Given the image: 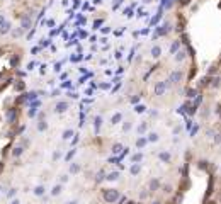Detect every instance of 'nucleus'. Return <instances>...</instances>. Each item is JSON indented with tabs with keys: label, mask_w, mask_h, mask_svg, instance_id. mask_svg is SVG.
Wrapping results in <instances>:
<instances>
[{
	"label": "nucleus",
	"mask_w": 221,
	"mask_h": 204,
	"mask_svg": "<svg viewBox=\"0 0 221 204\" xmlns=\"http://www.w3.org/2000/svg\"><path fill=\"white\" fill-rule=\"evenodd\" d=\"M104 199H106V203H116L119 199V190L117 189H106L104 190Z\"/></svg>",
	"instance_id": "obj_1"
},
{
	"label": "nucleus",
	"mask_w": 221,
	"mask_h": 204,
	"mask_svg": "<svg viewBox=\"0 0 221 204\" xmlns=\"http://www.w3.org/2000/svg\"><path fill=\"white\" fill-rule=\"evenodd\" d=\"M68 109V104L66 102H58L56 104V112H65Z\"/></svg>",
	"instance_id": "obj_2"
},
{
	"label": "nucleus",
	"mask_w": 221,
	"mask_h": 204,
	"mask_svg": "<svg viewBox=\"0 0 221 204\" xmlns=\"http://www.w3.org/2000/svg\"><path fill=\"white\" fill-rule=\"evenodd\" d=\"M121 119H123V114H121V112H117V114H114V116H112L110 123H112V124H119V123H121Z\"/></svg>",
	"instance_id": "obj_3"
},
{
	"label": "nucleus",
	"mask_w": 221,
	"mask_h": 204,
	"mask_svg": "<svg viewBox=\"0 0 221 204\" xmlns=\"http://www.w3.org/2000/svg\"><path fill=\"white\" fill-rule=\"evenodd\" d=\"M7 119H9V123H16V109H10L7 112Z\"/></svg>",
	"instance_id": "obj_4"
},
{
	"label": "nucleus",
	"mask_w": 221,
	"mask_h": 204,
	"mask_svg": "<svg viewBox=\"0 0 221 204\" xmlns=\"http://www.w3.org/2000/svg\"><path fill=\"white\" fill-rule=\"evenodd\" d=\"M163 92H165V83H158V85L155 87V94H157V95H162Z\"/></svg>",
	"instance_id": "obj_5"
},
{
	"label": "nucleus",
	"mask_w": 221,
	"mask_h": 204,
	"mask_svg": "<svg viewBox=\"0 0 221 204\" xmlns=\"http://www.w3.org/2000/svg\"><path fill=\"white\" fill-rule=\"evenodd\" d=\"M9 29H10V24H9V22H3V24L0 26V33H2V34H7Z\"/></svg>",
	"instance_id": "obj_6"
},
{
	"label": "nucleus",
	"mask_w": 221,
	"mask_h": 204,
	"mask_svg": "<svg viewBox=\"0 0 221 204\" xmlns=\"http://www.w3.org/2000/svg\"><path fill=\"white\" fill-rule=\"evenodd\" d=\"M162 55V49L158 48V46H155V48H151V56L153 58H158V56Z\"/></svg>",
	"instance_id": "obj_7"
},
{
	"label": "nucleus",
	"mask_w": 221,
	"mask_h": 204,
	"mask_svg": "<svg viewBox=\"0 0 221 204\" xmlns=\"http://www.w3.org/2000/svg\"><path fill=\"white\" fill-rule=\"evenodd\" d=\"M158 187H160V182H158L157 179H153V180L150 182V190H157Z\"/></svg>",
	"instance_id": "obj_8"
},
{
	"label": "nucleus",
	"mask_w": 221,
	"mask_h": 204,
	"mask_svg": "<svg viewBox=\"0 0 221 204\" xmlns=\"http://www.w3.org/2000/svg\"><path fill=\"white\" fill-rule=\"evenodd\" d=\"M22 151H24V150H22V146H16V148H14V151H12V155L17 158V157H20V155H22Z\"/></svg>",
	"instance_id": "obj_9"
},
{
	"label": "nucleus",
	"mask_w": 221,
	"mask_h": 204,
	"mask_svg": "<svg viewBox=\"0 0 221 204\" xmlns=\"http://www.w3.org/2000/svg\"><path fill=\"white\" fill-rule=\"evenodd\" d=\"M170 78H172V82H179V80L182 78V73H180V72H175V73H172Z\"/></svg>",
	"instance_id": "obj_10"
},
{
	"label": "nucleus",
	"mask_w": 221,
	"mask_h": 204,
	"mask_svg": "<svg viewBox=\"0 0 221 204\" xmlns=\"http://www.w3.org/2000/svg\"><path fill=\"white\" fill-rule=\"evenodd\" d=\"M29 26H31V19L29 17L22 19V29H29Z\"/></svg>",
	"instance_id": "obj_11"
},
{
	"label": "nucleus",
	"mask_w": 221,
	"mask_h": 204,
	"mask_svg": "<svg viewBox=\"0 0 221 204\" xmlns=\"http://www.w3.org/2000/svg\"><path fill=\"white\" fill-rule=\"evenodd\" d=\"M106 179H107V180H117V179H119V174H117V172H112V174H109Z\"/></svg>",
	"instance_id": "obj_12"
},
{
	"label": "nucleus",
	"mask_w": 221,
	"mask_h": 204,
	"mask_svg": "<svg viewBox=\"0 0 221 204\" xmlns=\"http://www.w3.org/2000/svg\"><path fill=\"white\" fill-rule=\"evenodd\" d=\"M145 145H146V138H140V140L136 141V146H138V148H143Z\"/></svg>",
	"instance_id": "obj_13"
},
{
	"label": "nucleus",
	"mask_w": 221,
	"mask_h": 204,
	"mask_svg": "<svg viewBox=\"0 0 221 204\" xmlns=\"http://www.w3.org/2000/svg\"><path fill=\"white\" fill-rule=\"evenodd\" d=\"M34 194H36V196H43V194H44V187L37 186L36 189H34Z\"/></svg>",
	"instance_id": "obj_14"
},
{
	"label": "nucleus",
	"mask_w": 221,
	"mask_h": 204,
	"mask_svg": "<svg viewBox=\"0 0 221 204\" xmlns=\"http://www.w3.org/2000/svg\"><path fill=\"white\" fill-rule=\"evenodd\" d=\"M60 192H61V186H55L53 190H51V196H58Z\"/></svg>",
	"instance_id": "obj_15"
},
{
	"label": "nucleus",
	"mask_w": 221,
	"mask_h": 204,
	"mask_svg": "<svg viewBox=\"0 0 221 204\" xmlns=\"http://www.w3.org/2000/svg\"><path fill=\"white\" fill-rule=\"evenodd\" d=\"M179 46H180V44H179V41H175V43H174V44H172V48H170V53H172V55H174V53H175V51H177V49H179Z\"/></svg>",
	"instance_id": "obj_16"
},
{
	"label": "nucleus",
	"mask_w": 221,
	"mask_h": 204,
	"mask_svg": "<svg viewBox=\"0 0 221 204\" xmlns=\"http://www.w3.org/2000/svg\"><path fill=\"white\" fill-rule=\"evenodd\" d=\"M141 158H143V155H141V153H136V155H133V157H131V160H133L134 163H136V162H140Z\"/></svg>",
	"instance_id": "obj_17"
},
{
	"label": "nucleus",
	"mask_w": 221,
	"mask_h": 204,
	"mask_svg": "<svg viewBox=\"0 0 221 204\" xmlns=\"http://www.w3.org/2000/svg\"><path fill=\"white\" fill-rule=\"evenodd\" d=\"M73 134V131L72 129H66L65 133H63V140H70V136Z\"/></svg>",
	"instance_id": "obj_18"
},
{
	"label": "nucleus",
	"mask_w": 221,
	"mask_h": 204,
	"mask_svg": "<svg viewBox=\"0 0 221 204\" xmlns=\"http://www.w3.org/2000/svg\"><path fill=\"white\" fill-rule=\"evenodd\" d=\"M78 170H80V165H78V163H73V165L70 167V172H72V174H77Z\"/></svg>",
	"instance_id": "obj_19"
},
{
	"label": "nucleus",
	"mask_w": 221,
	"mask_h": 204,
	"mask_svg": "<svg viewBox=\"0 0 221 204\" xmlns=\"http://www.w3.org/2000/svg\"><path fill=\"white\" fill-rule=\"evenodd\" d=\"M160 160L168 162V160H170V155H168V153H160Z\"/></svg>",
	"instance_id": "obj_20"
},
{
	"label": "nucleus",
	"mask_w": 221,
	"mask_h": 204,
	"mask_svg": "<svg viewBox=\"0 0 221 204\" xmlns=\"http://www.w3.org/2000/svg\"><path fill=\"white\" fill-rule=\"evenodd\" d=\"M131 174H133V175L140 174V165H133V167H131Z\"/></svg>",
	"instance_id": "obj_21"
},
{
	"label": "nucleus",
	"mask_w": 221,
	"mask_h": 204,
	"mask_svg": "<svg viewBox=\"0 0 221 204\" xmlns=\"http://www.w3.org/2000/svg\"><path fill=\"white\" fill-rule=\"evenodd\" d=\"M184 58H185V53H184V51H179V53H177V58H175V60H177V61H182Z\"/></svg>",
	"instance_id": "obj_22"
},
{
	"label": "nucleus",
	"mask_w": 221,
	"mask_h": 204,
	"mask_svg": "<svg viewBox=\"0 0 221 204\" xmlns=\"http://www.w3.org/2000/svg\"><path fill=\"white\" fill-rule=\"evenodd\" d=\"M37 129H39V131H44V129H46V123H44V121H39V124H37Z\"/></svg>",
	"instance_id": "obj_23"
},
{
	"label": "nucleus",
	"mask_w": 221,
	"mask_h": 204,
	"mask_svg": "<svg viewBox=\"0 0 221 204\" xmlns=\"http://www.w3.org/2000/svg\"><path fill=\"white\" fill-rule=\"evenodd\" d=\"M16 89H17V90H22V89H24V82H22V80H17V83H16Z\"/></svg>",
	"instance_id": "obj_24"
},
{
	"label": "nucleus",
	"mask_w": 221,
	"mask_h": 204,
	"mask_svg": "<svg viewBox=\"0 0 221 204\" xmlns=\"http://www.w3.org/2000/svg\"><path fill=\"white\" fill-rule=\"evenodd\" d=\"M121 150H123V146H121V145H114V146H112V153H119Z\"/></svg>",
	"instance_id": "obj_25"
},
{
	"label": "nucleus",
	"mask_w": 221,
	"mask_h": 204,
	"mask_svg": "<svg viewBox=\"0 0 221 204\" xmlns=\"http://www.w3.org/2000/svg\"><path fill=\"white\" fill-rule=\"evenodd\" d=\"M145 131H146V123H143V124L138 128V133H145Z\"/></svg>",
	"instance_id": "obj_26"
},
{
	"label": "nucleus",
	"mask_w": 221,
	"mask_h": 204,
	"mask_svg": "<svg viewBox=\"0 0 221 204\" xmlns=\"http://www.w3.org/2000/svg\"><path fill=\"white\" fill-rule=\"evenodd\" d=\"M157 140H158V134L157 133H151L150 134V141H157Z\"/></svg>",
	"instance_id": "obj_27"
},
{
	"label": "nucleus",
	"mask_w": 221,
	"mask_h": 204,
	"mask_svg": "<svg viewBox=\"0 0 221 204\" xmlns=\"http://www.w3.org/2000/svg\"><path fill=\"white\" fill-rule=\"evenodd\" d=\"M14 196H16V189H10V190L7 192V197L10 199V197H14Z\"/></svg>",
	"instance_id": "obj_28"
},
{
	"label": "nucleus",
	"mask_w": 221,
	"mask_h": 204,
	"mask_svg": "<svg viewBox=\"0 0 221 204\" xmlns=\"http://www.w3.org/2000/svg\"><path fill=\"white\" fill-rule=\"evenodd\" d=\"M17 63H19V58H17V56H14V58H12V61H10V65H12V66H17Z\"/></svg>",
	"instance_id": "obj_29"
},
{
	"label": "nucleus",
	"mask_w": 221,
	"mask_h": 204,
	"mask_svg": "<svg viewBox=\"0 0 221 204\" xmlns=\"http://www.w3.org/2000/svg\"><path fill=\"white\" fill-rule=\"evenodd\" d=\"M100 123H102V119H100V117H95V128H97V129H99Z\"/></svg>",
	"instance_id": "obj_30"
},
{
	"label": "nucleus",
	"mask_w": 221,
	"mask_h": 204,
	"mask_svg": "<svg viewBox=\"0 0 221 204\" xmlns=\"http://www.w3.org/2000/svg\"><path fill=\"white\" fill-rule=\"evenodd\" d=\"M75 155V150H72V151H70V153H68V155H66V160H70V158H72V157H73Z\"/></svg>",
	"instance_id": "obj_31"
},
{
	"label": "nucleus",
	"mask_w": 221,
	"mask_h": 204,
	"mask_svg": "<svg viewBox=\"0 0 221 204\" xmlns=\"http://www.w3.org/2000/svg\"><path fill=\"white\" fill-rule=\"evenodd\" d=\"M102 179H104V174H102V172H100V174H99V175H97V182H100V180H102Z\"/></svg>",
	"instance_id": "obj_32"
},
{
	"label": "nucleus",
	"mask_w": 221,
	"mask_h": 204,
	"mask_svg": "<svg viewBox=\"0 0 221 204\" xmlns=\"http://www.w3.org/2000/svg\"><path fill=\"white\" fill-rule=\"evenodd\" d=\"M129 128H131V124H129V123H126V124L123 126V129H124V131H129Z\"/></svg>",
	"instance_id": "obj_33"
},
{
	"label": "nucleus",
	"mask_w": 221,
	"mask_h": 204,
	"mask_svg": "<svg viewBox=\"0 0 221 204\" xmlns=\"http://www.w3.org/2000/svg\"><path fill=\"white\" fill-rule=\"evenodd\" d=\"M145 111V107H143V106H138V107H136V112H143Z\"/></svg>",
	"instance_id": "obj_34"
},
{
	"label": "nucleus",
	"mask_w": 221,
	"mask_h": 204,
	"mask_svg": "<svg viewBox=\"0 0 221 204\" xmlns=\"http://www.w3.org/2000/svg\"><path fill=\"white\" fill-rule=\"evenodd\" d=\"M60 180H61V182H66V180H68V177H66V175H61V177H60Z\"/></svg>",
	"instance_id": "obj_35"
},
{
	"label": "nucleus",
	"mask_w": 221,
	"mask_h": 204,
	"mask_svg": "<svg viewBox=\"0 0 221 204\" xmlns=\"http://www.w3.org/2000/svg\"><path fill=\"white\" fill-rule=\"evenodd\" d=\"M199 168H206V162H201V163H199Z\"/></svg>",
	"instance_id": "obj_36"
},
{
	"label": "nucleus",
	"mask_w": 221,
	"mask_h": 204,
	"mask_svg": "<svg viewBox=\"0 0 221 204\" xmlns=\"http://www.w3.org/2000/svg\"><path fill=\"white\" fill-rule=\"evenodd\" d=\"M66 204H78V201H70V203H66Z\"/></svg>",
	"instance_id": "obj_37"
},
{
	"label": "nucleus",
	"mask_w": 221,
	"mask_h": 204,
	"mask_svg": "<svg viewBox=\"0 0 221 204\" xmlns=\"http://www.w3.org/2000/svg\"><path fill=\"white\" fill-rule=\"evenodd\" d=\"M2 24H3V17H2V16H0V26H2Z\"/></svg>",
	"instance_id": "obj_38"
},
{
	"label": "nucleus",
	"mask_w": 221,
	"mask_h": 204,
	"mask_svg": "<svg viewBox=\"0 0 221 204\" xmlns=\"http://www.w3.org/2000/svg\"><path fill=\"white\" fill-rule=\"evenodd\" d=\"M10 204H20V203H19V201H12Z\"/></svg>",
	"instance_id": "obj_39"
},
{
	"label": "nucleus",
	"mask_w": 221,
	"mask_h": 204,
	"mask_svg": "<svg viewBox=\"0 0 221 204\" xmlns=\"http://www.w3.org/2000/svg\"><path fill=\"white\" fill-rule=\"evenodd\" d=\"M153 204H160V203H158V201H157V203H153Z\"/></svg>",
	"instance_id": "obj_40"
},
{
	"label": "nucleus",
	"mask_w": 221,
	"mask_h": 204,
	"mask_svg": "<svg viewBox=\"0 0 221 204\" xmlns=\"http://www.w3.org/2000/svg\"><path fill=\"white\" fill-rule=\"evenodd\" d=\"M0 53H2V49H0Z\"/></svg>",
	"instance_id": "obj_41"
}]
</instances>
